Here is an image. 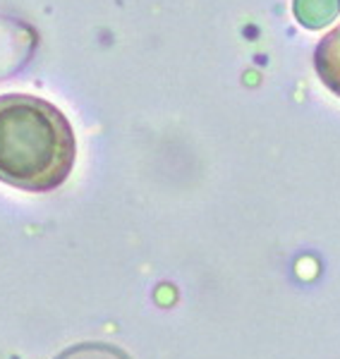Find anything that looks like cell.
Segmentation results:
<instances>
[{
  "mask_svg": "<svg viewBox=\"0 0 340 359\" xmlns=\"http://www.w3.org/2000/svg\"><path fill=\"white\" fill-rule=\"evenodd\" d=\"M77 137L65 113L32 94L0 96V182L53 192L70 177Z\"/></svg>",
  "mask_w": 340,
  "mask_h": 359,
  "instance_id": "cell-1",
  "label": "cell"
},
{
  "mask_svg": "<svg viewBox=\"0 0 340 359\" xmlns=\"http://www.w3.org/2000/svg\"><path fill=\"white\" fill-rule=\"evenodd\" d=\"M34 50V34L20 22L0 17V79L17 72Z\"/></svg>",
  "mask_w": 340,
  "mask_h": 359,
  "instance_id": "cell-2",
  "label": "cell"
},
{
  "mask_svg": "<svg viewBox=\"0 0 340 359\" xmlns=\"http://www.w3.org/2000/svg\"><path fill=\"white\" fill-rule=\"evenodd\" d=\"M314 67L326 89L340 98V25L331 29L316 46Z\"/></svg>",
  "mask_w": 340,
  "mask_h": 359,
  "instance_id": "cell-3",
  "label": "cell"
},
{
  "mask_svg": "<svg viewBox=\"0 0 340 359\" xmlns=\"http://www.w3.org/2000/svg\"><path fill=\"white\" fill-rule=\"evenodd\" d=\"M340 10V0H295V15L307 27H324Z\"/></svg>",
  "mask_w": 340,
  "mask_h": 359,
  "instance_id": "cell-4",
  "label": "cell"
},
{
  "mask_svg": "<svg viewBox=\"0 0 340 359\" xmlns=\"http://www.w3.org/2000/svg\"><path fill=\"white\" fill-rule=\"evenodd\" d=\"M57 359H130L120 347L106 343H82L65 350Z\"/></svg>",
  "mask_w": 340,
  "mask_h": 359,
  "instance_id": "cell-5",
  "label": "cell"
}]
</instances>
